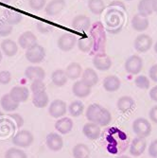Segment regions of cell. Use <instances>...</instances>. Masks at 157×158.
<instances>
[{
	"label": "cell",
	"instance_id": "obj_13",
	"mask_svg": "<svg viewBox=\"0 0 157 158\" xmlns=\"http://www.w3.org/2000/svg\"><path fill=\"white\" fill-rule=\"evenodd\" d=\"M82 133L89 140H97L101 136V126L94 122L86 123L82 128Z\"/></svg>",
	"mask_w": 157,
	"mask_h": 158
},
{
	"label": "cell",
	"instance_id": "obj_40",
	"mask_svg": "<svg viewBox=\"0 0 157 158\" xmlns=\"http://www.w3.org/2000/svg\"><path fill=\"white\" fill-rule=\"evenodd\" d=\"M31 90L32 93H38V92H44L46 91V84L43 81H33L31 85Z\"/></svg>",
	"mask_w": 157,
	"mask_h": 158
},
{
	"label": "cell",
	"instance_id": "obj_50",
	"mask_svg": "<svg viewBox=\"0 0 157 158\" xmlns=\"http://www.w3.org/2000/svg\"><path fill=\"white\" fill-rule=\"evenodd\" d=\"M0 2H2V3H6V4H8V3H10V0H0Z\"/></svg>",
	"mask_w": 157,
	"mask_h": 158
},
{
	"label": "cell",
	"instance_id": "obj_18",
	"mask_svg": "<svg viewBox=\"0 0 157 158\" xmlns=\"http://www.w3.org/2000/svg\"><path fill=\"white\" fill-rule=\"evenodd\" d=\"M55 129L62 135H66L72 131L73 121L70 118H61L56 121Z\"/></svg>",
	"mask_w": 157,
	"mask_h": 158
},
{
	"label": "cell",
	"instance_id": "obj_46",
	"mask_svg": "<svg viewBox=\"0 0 157 158\" xmlns=\"http://www.w3.org/2000/svg\"><path fill=\"white\" fill-rule=\"evenodd\" d=\"M149 75H150L151 80H152L153 81L157 82V64H153V65L150 68Z\"/></svg>",
	"mask_w": 157,
	"mask_h": 158
},
{
	"label": "cell",
	"instance_id": "obj_42",
	"mask_svg": "<svg viewBox=\"0 0 157 158\" xmlns=\"http://www.w3.org/2000/svg\"><path fill=\"white\" fill-rule=\"evenodd\" d=\"M47 0H28L30 7L34 10H41L45 7Z\"/></svg>",
	"mask_w": 157,
	"mask_h": 158
},
{
	"label": "cell",
	"instance_id": "obj_52",
	"mask_svg": "<svg viewBox=\"0 0 157 158\" xmlns=\"http://www.w3.org/2000/svg\"><path fill=\"white\" fill-rule=\"evenodd\" d=\"M154 51L157 53V42L155 43V45H154Z\"/></svg>",
	"mask_w": 157,
	"mask_h": 158
},
{
	"label": "cell",
	"instance_id": "obj_16",
	"mask_svg": "<svg viewBox=\"0 0 157 158\" xmlns=\"http://www.w3.org/2000/svg\"><path fill=\"white\" fill-rule=\"evenodd\" d=\"M91 27L90 18L86 15H78L72 21L73 30L77 31H86Z\"/></svg>",
	"mask_w": 157,
	"mask_h": 158
},
{
	"label": "cell",
	"instance_id": "obj_8",
	"mask_svg": "<svg viewBox=\"0 0 157 158\" xmlns=\"http://www.w3.org/2000/svg\"><path fill=\"white\" fill-rule=\"evenodd\" d=\"M47 146L53 152H59L64 147V140L62 136L56 133H49L46 137Z\"/></svg>",
	"mask_w": 157,
	"mask_h": 158
},
{
	"label": "cell",
	"instance_id": "obj_48",
	"mask_svg": "<svg viewBox=\"0 0 157 158\" xmlns=\"http://www.w3.org/2000/svg\"><path fill=\"white\" fill-rule=\"evenodd\" d=\"M150 97L153 102H157V85L152 87L150 91Z\"/></svg>",
	"mask_w": 157,
	"mask_h": 158
},
{
	"label": "cell",
	"instance_id": "obj_54",
	"mask_svg": "<svg viewBox=\"0 0 157 158\" xmlns=\"http://www.w3.org/2000/svg\"><path fill=\"white\" fill-rule=\"evenodd\" d=\"M127 1H132V0H127Z\"/></svg>",
	"mask_w": 157,
	"mask_h": 158
},
{
	"label": "cell",
	"instance_id": "obj_21",
	"mask_svg": "<svg viewBox=\"0 0 157 158\" xmlns=\"http://www.w3.org/2000/svg\"><path fill=\"white\" fill-rule=\"evenodd\" d=\"M0 104L4 111L6 112H12L15 111L19 107V102H15L10 94H5L2 96L1 99H0Z\"/></svg>",
	"mask_w": 157,
	"mask_h": 158
},
{
	"label": "cell",
	"instance_id": "obj_53",
	"mask_svg": "<svg viewBox=\"0 0 157 158\" xmlns=\"http://www.w3.org/2000/svg\"><path fill=\"white\" fill-rule=\"evenodd\" d=\"M2 52H1V50H0V62H1L2 61Z\"/></svg>",
	"mask_w": 157,
	"mask_h": 158
},
{
	"label": "cell",
	"instance_id": "obj_24",
	"mask_svg": "<svg viewBox=\"0 0 157 158\" xmlns=\"http://www.w3.org/2000/svg\"><path fill=\"white\" fill-rule=\"evenodd\" d=\"M67 80L68 78L65 74V71H64L63 69H56L51 74V81L57 87H63L67 82Z\"/></svg>",
	"mask_w": 157,
	"mask_h": 158
},
{
	"label": "cell",
	"instance_id": "obj_47",
	"mask_svg": "<svg viewBox=\"0 0 157 158\" xmlns=\"http://www.w3.org/2000/svg\"><path fill=\"white\" fill-rule=\"evenodd\" d=\"M150 118L152 122L156 123L157 124V105L153 106L151 110H150Z\"/></svg>",
	"mask_w": 157,
	"mask_h": 158
},
{
	"label": "cell",
	"instance_id": "obj_41",
	"mask_svg": "<svg viewBox=\"0 0 157 158\" xmlns=\"http://www.w3.org/2000/svg\"><path fill=\"white\" fill-rule=\"evenodd\" d=\"M37 30L41 32V33H44V34H47L50 31H53V27L47 23V22H44V21H38L37 22Z\"/></svg>",
	"mask_w": 157,
	"mask_h": 158
},
{
	"label": "cell",
	"instance_id": "obj_19",
	"mask_svg": "<svg viewBox=\"0 0 157 158\" xmlns=\"http://www.w3.org/2000/svg\"><path fill=\"white\" fill-rule=\"evenodd\" d=\"M13 124L10 118H0V137H7L11 135L15 130V126Z\"/></svg>",
	"mask_w": 157,
	"mask_h": 158
},
{
	"label": "cell",
	"instance_id": "obj_28",
	"mask_svg": "<svg viewBox=\"0 0 157 158\" xmlns=\"http://www.w3.org/2000/svg\"><path fill=\"white\" fill-rule=\"evenodd\" d=\"M103 107H101L97 103H93L91 105L88 106L87 110H86V118L90 121V122H94L97 123L99 116H101V113Z\"/></svg>",
	"mask_w": 157,
	"mask_h": 158
},
{
	"label": "cell",
	"instance_id": "obj_4",
	"mask_svg": "<svg viewBox=\"0 0 157 158\" xmlns=\"http://www.w3.org/2000/svg\"><path fill=\"white\" fill-rule=\"evenodd\" d=\"M125 70L131 75H137L143 67V61L138 55H132L125 62Z\"/></svg>",
	"mask_w": 157,
	"mask_h": 158
},
{
	"label": "cell",
	"instance_id": "obj_20",
	"mask_svg": "<svg viewBox=\"0 0 157 158\" xmlns=\"http://www.w3.org/2000/svg\"><path fill=\"white\" fill-rule=\"evenodd\" d=\"M121 85V81L117 76H107L103 80V87L108 92H116L119 89Z\"/></svg>",
	"mask_w": 157,
	"mask_h": 158
},
{
	"label": "cell",
	"instance_id": "obj_27",
	"mask_svg": "<svg viewBox=\"0 0 157 158\" xmlns=\"http://www.w3.org/2000/svg\"><path fill=\"white\" fill-rule=\"evenodd\" d=\"M65 74L69 80H77L82 74V68L79 63H71L65 70Z\"/></svg>",
	"mask_w": 157,
	"mask_h": 158
},
{
	"label": "cell",
	"instance_id": "obj_7",
	"mask_svg": "<svg viewBox=\"0 0 157 158\" xmlns=\"http://www.w3.org/2000/svg\"><path fill=\"white\" fill-rule=\"evenodd\" d=\"M93 64L97 70L106 71L111 68L112 60L107 54L98 53V54L95 55V57L93 58Z\"/></svg>",
	"mask_w": 157,
	"mask_h": 158
},
{
	"label": "cell",
	"instance_id": "obj_35",
	"mask_svg": "<svg viewBox=\"0 0 157 158\" xmlns=\"http://www.w3.org/2000/svg\"><path fill=\"white\" fill-rule=\"evenodd\" d=\"M88 8L91 12L98 15V14H101V12L104 10L105 5L103 0H89Z\"/></svg>",
	"mask_w": 157,
	"mask_h": 158
},
{
	"label": "cell",
	"instance_id": "obj_51",
	"mask_svg": "<svg viewBox=\"0 0 157 158\" xmlns=\"http://www.w3.org/2000/svg\"><path fill=\"white\" fill-rule=\"evenodd\" d=\"M118 158H131L130 156H127V155H121V156H118Z\"/></svg>",
	"mask_w": 157,
	"mask_h": 158
},
{
	"label": "cell",
	"instance_id": "obj_34",
	"mask_svg": "<svg viewBox=\"0 0 157 158\" xmlns=\"http://www.w3.org/2000/svg\"><path fill=\"white\" fill-rule=\"evenodd\" d=\"M93 46H94V42H93V39L90 37H82L79 39L78 48L81 51L84 53L90 52L91 49L93 48Z\"/></svg>",
	"mask_w": 157,
	"mask_h": 158
},
{
	"label": "cell",
	"instance_id": "obj_1",
	"mask_svg": "<svg viewBox=\"0 0 157 158\" xmlns=\"http://www.w3.org/2000/svg\"><path fill=\"white\" fill-rule=\"evenodd\" d=\"M133 130L138 137L146 138L151 133V125L146 118H138L133 123Z\"/></svg>",
	"mask_w": 157,
	"mask_h": 158
},
{
	"label": "cell",
	"instance_id": "obj_14",
	"mask_svg": "<svg viewBox=\"0 0 157 158\" xmlns=\"http://www.w3.org/2000/svg\"><path fill=\"white\" fill-rule=\"evenodd\" d=\"M18 44L24 49H28L37 44V37L33 34V32L27 31L23 32L18 38Z\"/></svg>",
	"mask_w": 157,
	"mask_h": 158
},
{
	"label": "cell",
	"instance_id": "obj_39",
	"mask_svg": "<svg viewBox=\"0 0 157 158\" xmlns=\"http://www.w3.org/2000/svg\"><path fill=\"white\" fill-rule=\"evenodd\" d=\"M134 83L140 89H148L150 87V80L144 75L137 76L134 79Z\"/></svg>",
	"mask_w": 157,
	"mask_h": 158
},
{
	"label": "cell",
	"instance_id": "obj_45",
	"mask_svg": "<svg viewBox=\"0 0 157 158\" xmlns=\"http://www.w3.org/2000/svg\"><path fill=\"white\" fill-rule=\"evenodd\" d=\"M149 154L153 158H157V139L151 143L149 147Z\"/></svg>",
	"mask_w": 157,
	"mask_h": 158
},
{
	"label": "cell",
	"instance_id": "obj_36",
	"mask_svg": "<svg viewBox=\"0 0 157 158\" xmlns=\"http://www.w3.org/2000/svg\"><path fill=\"white\" fill-rule=\"evenodd\" d=\"M111 120H112L111 113L106 108H102L101 116H99V118H98V119L97 121V124L99 125V126H101V127H105L111 122Z\"/></svg>",
	"mask_w": 157,
	"mask_h": 158
},
{
	"label": "cell",
	"instance_id": "obj_44",
	"mask_svg": "<svg viewBox=\"0 0 157 158\" xmlns=\"http://www.w3.org/2000/svg\"><path fill=\"white\" fill-rule=\"evenodd\" d=\"M11 80V74L10 71L4 70L0 72V83L1 84H8Z\"/></svg>",
	"mask_w": 157,
	"mask_h": 158
},
{
	"label": "cell",
	"instance_id": "obj_26",
	"mask_svg": "<svg viewBox=\"0 0 157 158\" xmlns=\"http://www.w3.org/2000/svg\"><path fill=\"white\" fill-rule=\"evenodd\" d=\"M1 49L3 53L8 57H13L18 51L17 44L14 41L6 39L1 43Z\"/></svg>",
	"mask_w": 157,
	"mask_h": 158
},
{
	"label": "cell",
	"instance_id": "obj_12",
	"mask_svg": "<svg viewBox=\"0 0 157 158\" xmlns=\"http://www.w3.org/2000/svg\"><path fill=\"white\" fill-rule=\"evenodd\" d=\"M65 8V0H51L47 4L45 11L48 16H56Z\"/></svg>",
	"mask_w": 157,
	"mask_h": 158
},
{
	"label": "cell",
	"instance_id": "obj_5",
	"mask_svg": "<svg viewBox=\"0 0 157 158\" xmlns=\"http://www.w3.org/2000/svg\"><path fill=\"white\" fill-rule=\"evenodd\" d=\"M66 103L62 99H54L50 103L48 113L52 118H61L66 114Z\"/></svg>",
	"mask_w": 157,
	"mask_h": 158
},
{
	"label": "cell",
	"instance_id": "obj_6",
	"mask_svg": "<svg viewBox=\"0 0 157 158\" xmlns=\"http://www.w3.org/2000/svg\"><path fill=\"white\" fill-rule=\"evenodd\" d=\"M152 46V39L148 34H140L134 40V48L138 52H147Z\"/></svg>",
	"mask_w": 157,
	"mask_h": 158
},
{
	"label": "cell",
	"instance_id": "obj_29",
	"mask_svg": "<svg viewBox=\"0 0 157 158\" xmlns=\"http://www.w3.org/2000/svg\"><path fill=\"white\" fill-rule=\"evenodd\" d=\"M49 102V98L48 95L44 92H38L34 93L32 96V103L37 108H45Z\"/></svg>",
	"mask_w": 157,
	"mask_h": 158
},
{
	"label": "cell",
	"instance_id": "obj_17",
	"mask_svg": "<svg viewBox=\"0 0 157 158\" xmlns=\"http://www.w3.org/2000/svg\"><path fill=\"white\" fill-rule=\"evenodd\" d=\"M10 97L17 102H24L28 98L30 91L26 86H14L10 90Z\"/></svg>",
	"mask_w": 157,
	"mask_h": 158
},
{
	"label": "cell",
	"instance_id": "obj_38",
	"mask_svg": "<svg viewBox=\"0 0 157 158\" xmlns=\"http://www.w3.org/2000/svg\"><path fill=\"white\" fill-rule=\"evenodd\" d=\"M12 31V26L7 23L4 19L0 18V36L6 37L9 36Z\"/></svg>",
	"mask_w": 157,
	"mask_h": 158
},
{
	"label": "cell",
	"instance_id": "obj_30",
	"mask_svg": "<svg viewBox=\"0 0 157 158\" xmlns=\"http://www.w3.org/2000/svg\"><path fill=\"white\" fill-rule=\"evenodd\" d=\"M81 76H82L81 80L84 82H86L88 85H90L91 87L96 85L98 81V76L96 71L92 68H86L84 71H82Z\"/></svg>",
	"mask_w": 157,
	"mask_h": 158
},
{
	"label": "cell",
	"instance_id": "obj_43",
	"mask_svg": "<svg viewBox=\"0 0 157 158\" xmlns=\"http://www.w3.org/2000/svg\"><path fill=\"white\" fill-rule=\"evenodd\" d=\"M9 118L11 119V121L14 123V125H15V127H22L24 125V119L22 118L21 114H10Z\"/></svg>",
	"mask_w": 157,
	"mask_h": 158
},
{
	"label": "cell",
	"instance_id": "obj_2",
	"mask_svg": "<svg viewBox=\"0 0 157 158\" xmlns=\"http://www.w3.org/2000/svg\"><path fill=\"white\" fill-rule=\"evenodd\" d=\"M26 59L31 64H40L46 57V50L42 46L36 44L26 50Z\"/></svg>",
	"mask_w": 157,
	"mask_h": 158
},
{
	"label": "cell",
	"instance_id": "obj_31",
	"mask_svg": "<svg viewBox=\"0 0 157 158\" xmlns=\"http://www.w3.org/2000/svg\"><path fill=\"white\" fill-rule=\"evenodd\" d=\"M4 20L10 25H17L22 21V14L18 11L12 10H6L3 14Z\"/></svg>",
	"mask_w": 157,
	"mask_h": 158
},
{
	"label": "cell",
	"instance_id": "obj_32",
	"mask_svg": "<svg viewBox=\"0 0 157 158\" xmlns=\"http://www.w3.org/2000/svg\"><path fill=\"white\" fill-rule=\"evenodd\" d=\"M90 150L85 144H77L73 148V157L74 158H89Z\"/></svg>",
	"mask_w": 157,
	"mask_h": 158
},
{
	"label": "cell",
	"instance_id": "obj_33",
	"mask_svg": "<svg viewBox=\"0 0 157 158\" xmlns=\"http://www.w3.org/2000/svg\"><path fill=\"white\" fill-rule=\"evenodd\" d=\"M84 111V105L80 100H74L68 106V112L72 117H80Z\"/></svg>",
	"mask_w": 157,
	"mask_h": 158
},
{
	"label": "cell",
	"instance_id": "obj_15",
	"mask_svg": "<svg viewBox=\"0 0 157 158\" xmlns=\"http://www.w3.org/2000/svg\"><path fill=\"white\" fill-rule=\"evenodd\" d=\"M146 148H147V142L145 138L137 136L132 141V144L130 146V153L135 157L140 156L145 152Z\"/></svg>",
	"mask_w": 157,
	"mask_h": 158
},
{
	"label": "cell",
	"instance_id": "obj_11",
	"mask_svg": "<svg viewBox=\"0 0 157 158\" xmlns=\"http://www.w3.org/2000/svg\"><path fill=\"white\" fill-rule=\"evenodd\" d=\"M25 76L31 81H43L46 77V72L44 68L37 65L27 66L25 70Z\"/></svg>",
	"mask_w": 157,
	"mask_h": 158
},
{
	"label": "cell",
	"instance_id": "obj_23",
	"mask_svg": "<svg viewBox=\"0 0 157 158\" xmlns=\"http://www.w3.org/2000/svg\"><path fill=\"white\" fill-rule=\"evenodd\" d=\"M117 106L121 113H127L134 107V100L132 97L123 96L118 100Z\"/></svg>",
	"mask_w": 157,
	"mask_h": 158
},
{
	"label": "cell",
	"instance_id": "obj_3",
	"mask_svg": "<svg viewBox=\"0 0 157 158\" xmlns=\"http://www.w3.org/2000/svg\"><path fill=\"white\" fill-rule=\"evenodd\" d=\"M33 140H34V137L30 131H27V130L19 131L12 137V143L16 147H19V148L30 147L33 143Z\"/></svg>",
	"mask_w": 157,
	"mask_h": 158
},
{
	"label": "cell",
	"instance_id": "obj_49",
	"mask_svg": "<svg viewBox=\"0 0 157 158\" xmlns=\"http://www.w3.org/2000/svg\"><path fill=\"white\" fill-rule=\"evenodd\" d=\"M152 6H153V11L157 13V0H153Z\"/></svg>",
	"mask_w": 157,
	"mask_h": 158
},
{
	"label": "cell",
	"instance_id": "obj_25",
	"mask_svg": "<svg viewBox=\"0 0 157 158\" xmlns=\"http://www.w3.org/2000/svg\"><path fill=\"white\" fill-rule=\"evenodd\" d=\"M153 0H140L137 10H138V14L141 16L148 17L153 12Z\"/></svg>",
	"mask_w": 157,
	"mask_h": 158
},
{
	"label": "cell",
	"instance_id": "obj_37",
	"mask_svg": "<svg viewBox=\"0 0 157 158\" xmlns=\"http://www.w3.org/2000/svg\"><path fill=\"white\" fill-rule=\"evenodd\" d=\"M5 158H27L26 152L17 148H10L5 153Z\"/></svg>",
	"mask_w": 157,
	"mask_h": 158
},
{
	"label": "cell",
	"instance_id": "obj_10",
	"mask_svg": "<svg viewBox=\"0 0 157 158\" xmlns=\"http://www.w3.org/2000/svg\"><path fill=\"white\" fill-rule=\"evenodd\" d=\"M72 91L73 94L77 97V98H86L91 94L92 91V87L90 85H88L86 82H84L82 80L77 81L72 87Z\"/></svg>",
	"mask_w": 157,
	"mask_h": 158
},
{
	"label": "cell",
	"instance_id": "obj_9",
	"mask_svg": "<svg viewBox=\"0 0 157 158\" xmlns=\"http://www.w3.org/2000/svg\"><path fill=\"white\" fill-rule=\"evenodd\" d=\"M77 43V38L74 34L64 33L58 40V47L63 51H70Z\"/></svg>",
	"mask_w": 157,
	"mask_h": 158
},
{
	"label": "cell",
	"instance_id": "obj_22",
	"mask_svg": "<svg viewBox=\"0 0 157 158\" xmlns=\"http://www.w3.org/2000/svg\"><path fill=\"white\" fill-rule=\"evenodd\" d=\"M132 27L136 31H144L149 27V19L140 14H135L132 19Z\"/></svg>",
	"mask_w": 157,
	"mask_h": 158
}]
</instances>
